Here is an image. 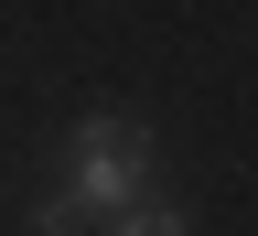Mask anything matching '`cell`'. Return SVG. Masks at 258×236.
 I'll use <instances>...</instances> for the list:
<instances>
[{
  "instance_id": "obj_2",
  "label": "cell",
  "mask_w": 258,
  "mask_h": 236,
  "mask_svg": "<svg viewBox=\"0 0 258 236\" xmlns=\"http://www.w3.org/2000/svg\"><path fill=\"white\" fill-rule=\"evenodd\" d=\"M97 236H194V215L161 204V193H129L118 215H97Z\"/></svg>"
},
{
  "instance_id": "obj_3",
  "label": "cell",
  "mask_w": 258,
  "mask_h": 236,
  "mask_svg": "<svg viewBox=\"0 0 258 236\" xmlns=\"http://www.w3.org/2000/svg\"><path fill=\"white\" fill-rule=\"evenodd\" d=\"M32 236H86V215L64 204V193H43V204H32Z\"/></svg>"
},
{
  "instance_id": "obj_1",
  "label": "cell",
  "mask_w": 258,
  "mask_h": 236,
  "mask_svg": "<svg viewBox=\"0 0 258 236\" xmlns=\"http://www.w3.org/2000/svg\"><path fill=\"white\" fill-rule=\"evenodd\" d=\"M140 183H151V118H129V108L108 118V108H97V118L64 129V204H76L86 225L118 215Z\"/></svg>"
}]
</instances>
